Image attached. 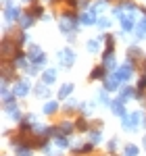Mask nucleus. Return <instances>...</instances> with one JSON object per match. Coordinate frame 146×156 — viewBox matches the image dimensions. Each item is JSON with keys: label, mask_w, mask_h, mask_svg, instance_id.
<instances>
[{"label": "nucleus", "mask_w": 146, "mask_h": 156, "mask_svg": "<svg viewBox=\"0 0 146 156\" xmlns=\"http://www.w3.org/2000/svg\"><path fill=\"white\" fill-rule=\"evenodd\" d=\"M144 148H146V137H144Z\"/></svg>", "instance_id": "obj_33"}, {"label": "nucleus", "mask_w": 146, "mask_h": 156, "mask_svg": "<svg viewBox=\"0 0 146 156\" xmlns=\"http://www.w3.org/2000/svg\"><path fill=\"white\" fill-rule=\"evenodd\" d=\"M31 25H34V17L25 15L23 19H21V27H23V29H27V27H31Z\"/></svg>", "instance_id": "obj_23"}, {"label": "nucleus", "mask_w": 146, "mask_h": 156, "mask_svg": "<svg viewBox=\"0 0 146 156\" xmlns=\"http://www.w3.org/2000/svg\"><path fill=\"white\" fill-rule=\"evenodd\" d=\"M19 17H21L19 9L13 6V4H6V9H4V19H6V21H17Z\"/></svg>", "instance_id": "obj_7"}, {"label": "nucleus", "mask_w": 146, "mask_h": 156, "mask_svg": "<svg viewBox=\"0 0 146 156\" xmlns=\"http://www.w3.org/2000/svg\"><path fill=\"white\" fill-rule=\"evenodd\" d=\"M71 131H73V125L67 123V121L59 123V127H57V133H61V135H67V133H71Z\"/></svg>", "instance_id": "obj_15"}, {"label": "nucleus", "mask_w": 146, "mask_h": 156, "mask_svg": "<svg viewBox=\"0 0 146 156\" xmlns=\"http://www.w3.org/2000/svg\"><path fill=\"white\" fill-rule=\"evenodd\" d=\"M144 87H146V77H144V79H140V85H138V90H144Z\"/></svg>", "instance_id": "obj_31"}, {"label": "nucleus", "mask_w": 146, "mask_h": 156, "mask_svg": "<svg viewBox=\"0 0 146 156\" xmlns=\"http://www.w3.org/2000/svg\"><path fill=\"white\" fill-rule=\"evenodd\" d=\"M98 48H100V40H90V42H88V50H90V52H96Z\"/></svg>", "instance_id": "obj_24"}, {"label": "nucleus", "mask_w": 146, "mask_h": 156, "mask_svg": "<svg viewBox=\"0 0 146 156\" xmlns=\"http://www.w3.org/2000/svg\"><path fill=\"white\" fill-rule=\"evenodd\" d=\"M36 94H38L40 98H48V96H50V92H48V85H46V83L38 85V87H36Z\"/></svg>", "instance_id": "obj_19"}, {"label": "nucleus", "mask_w": 146, "mask_h": 156, "mask_svg": "<svg viewBox=\"0 0 146 156\" xmlns=\"http://www.w3.org/2000/svg\"><path fill=\"white\" fill-rule=\"evenodd\" d=\"M77 23H79V19H77V17L65 15V17L61 19V31H63V34H71L73 29L77 27Z\"/></svg>", "instance_id": "obj_2"}, {"label": "nucleus", "mask_w": 146, "mask_h": 156, "mask_svg": "<svg viewBox=\"0 0 146 156\" xmlns=\"http://www.w3.org/2000/svg\"><path fill=\"white\" fill-rule=\"evenodd\" d=\"M140 121H142V112H132V115H125V117H123V129H125V131H136Z\"/></svg>", "instance_id": "obj_1"}, {"label": "nucleus", "mask_w": 146, "mask_h": 156, "mask_svg": "<svg viewBox=\"0 0 146 156\" xmlns=\"http://www.w3.org/2000/svg\"><path fill=\"white\" fill-rule=\"evenodd\" d=\"M79 21H82L84 25H92V23H98V19H96V12H94V11L82 12V15H79Z\"/></svg>", "instance_id": "obj_9"}, {"label": "nucleus", "mask_w": 146, "mask_h": 156, "mask_svg": "<svg viewBox=\"0 0 146 156\" xmlns=\"http://www.w3.org/2000/svg\"><path fill=\"white\" fill-rule=\"evenodd\" d=\"M109 150H111V152L117 150V140H111V142H109Z\"/></svg>", "instance_id": "obj_30"}, {"label": "nucleus", "mask_w": 146, "mask_h": 156, "mask_svg": "<svg viewBox=\"0 0 146 156\" xmlns=\"http://www.w3.org/2000/svg\"><path fill=\"white\" fill-rule=\"evenodd\" d=\"M142 123H144V127H146V119H144V121H142Z\"/></svg>", "instance_id": "obj_32"}, {"label": "nucleus", "mask_w": 146, "mask_h": 156, "mask_svg": "<svg viewBox=\"0 0 146 156\" xmlns=\"http://www.w3.org/2000/svg\"><path fill=\"white\" fill-rule=\"evenodd\" d=\"M132 73H134V65H132V62H125V65H121V67L117 69L115 77H117L119 81H127V79L132 77Z\"/></svg>", "instance_id": "obj_4"}, {"label": "nucleus", "mask_w": 146, "mask_h": 156, "mask_svg": "<svg viewBox=\"0 0 146 156\" xmlns=\"http://www.w3.org/2000/svg\"><path fill=\"white\" fill-rule=\"evenodd\" d=\"M54 144L59 146V148H67V146H69V142H67V137H65V135H59Z\"/></svg>", "instance_id": "obj_25"}, {"label": "nucleus", "mask_w": 146, "mask_h": 156, "mask_svg": "<svg viewBox=\"0 0 146 156\" xmlns=\"http://www.w3.org/2000/svg\"><path fill=\"white\" fill-rule=\"evenodd\" d=\"M9 115H11V117H13V119H15V121H19V119H21V112H19L17 108H15V110H11Z\"/></svg>", "instance_id": "obj_28"}, {"label": "nucleus", "mask_w": 146, "mask_h": 156, "mask_svg": "<svg viewBox=\"0 0 146 156\" xmlns=\"http://www.w3.org/2000/svg\"><path fill=\"white\" fill-rule=\"evenodd\" d=\"M104 65L107 67H115V52H113V48H109L107 52H104Z\"/></svg>", "instance_id": "obj_16"}, {"label": "nucleus", "mask_w": 146, "mask_h": 156, "mask_svg": "<svg viewBox=\"0 0 146 156\" xmlns=\"http://www.w3.org/2000/svg\"><path fill=\"white\" fill-rule=\"evenodd\" d=\"M57 108H59L57 102H46V106L42 108V110H44V115H54V112H57Z\"/></svg>", "instance_id": "obj_20"}, {"label": "nucleus", "mask_w": 146, "mask_h": 156, "mask_svg": "<svg viewBox=\"0 0 146 156\" xmlns=\"http://www.w3.org/2000/svg\"><path fill=\"white\" fill-rule=\"evenodd\" d=\"M15 156H31V148H21V146H17V148H15Z\"/></svg>", "instance_id": "obj_21"}, {"label": "nucleus", "mask_w": 146, "mask_h": 156, "mask_svg": "<svg viewBox=\"0 0 146 156\" xmlns=\"http://www.w3.org/2000/svg\"><path fill=\"white\" fill-rule=\"evenodd\" d=\"M77 129H79V131H86V129H88L86 121H77Z\"/></svg>", "instance_id": "obj_29"}, {"label": "nucleus", "mask_w": 146, "mask_h": 156, "mask_svg": "<svg viewBox=\"0 0 146 156\" xmlns=\"http://www.w3.org/2000/svg\"><path fill=\"white\" fill-rule=\"evenodd\" d=\"M121 27H123V31H132V29L138 27V25H136V19H134V12L123 15L121 17Z\"/></svg>", "instance_id": "obj_6"}, {"label": "nucleus", "mask_w": 146, "mask_h": 156, "mask_svg": "<svg viewBox=\"0 0 146 156\" xmlns=\"http://www.w3.org/2000/svg\"><path fill=\"white\" fill-rule=\"evenodd\" d=\"M59 62H61V67H71L73 62H75V54H73L71 48H63L61 52H59Z\"/></svg>", "instance_id": "obj_5"}, {"label": "nucleus", "mask_w": 146, "mask_h": 156, "mask_svg": "<svg viewBox=\"0 0 146 156\" xmlns=\"http://www.w3.org/2000/svg\"><path fill=\"white\" fill-rule=\"evenodd\" d=\"M27 56H29V60H31V62H34V67L42 65V62L46 60V56H44V52H42V48H40V46H29Z\"/></svg>", "instance_id": "obj_3"}, {"label": "nucleus", "mask_w": 146, "mask_h": 156, "mask_svg": "<svg viewBox=\"0 0 146 156\" xmlns=\"http://www.w3.org/2000/svg\"><path fill=\"white\" fill-rule=\"evenodd\" d=\"M136 96H140V94L136 92L134 87H123V90H121V96H119V100H121V102H125V100H130V98H136Z\"/></svg>", "instance_id": "obj_11"}, {"label": "nucleus", "mask_w": 146, "mask_h": 156, "mask_svg": "<svg viewBox=\"0 0 146 156\" xmlns=\"http://www.w3.org/2000/svg\"><path fill=\"white\" fill-rule=\"evenodd\" d=\"M100 142V131H92V144H98Z\"/></svg>", "instance_id": "obj_27"}, {"label": "nucleus", "mask_w": 146, "mask_h": 156, "mask_svg": "<svg viewBox=\"0 0 146 156\" xmlns=\"http://www.w3.org/2000/svg\"><path fill=\"white\" fill-rule=\"evenodd\" d=\"M13 92H15V96H25V94L29 92V81L25 79V81H19V83H15Z\"/></svg>", "instance_id": "obj_8"}, {"label": "nucleus", "mask_w": 146, "mask_h": 156, "mask_svg": "<svg viewBox=\"0 0 146 156\" xmlns=\"http://www.w3.org/2000/svg\"><path fill=\"white\" fill-rule=\"evenodd\" d=\"M54 79H57V71H52V69H48V71H44V73H42V81H44L46 85L54 83Z\"/></svg>", "instance_id": "obj_13"}, {"label": "nucleus", "mask_w": 146, "mask_h": 156, "mask_svg": "<svg viewBox=\"0 0 146 156\" xmlns=\"http://www.w3.org/2000/svg\"><path fill=\"white\" fill-rule=\"evenodd\" d=\"M117 85H119V79H117V77H113V75L104 79V90H107V92H115V90H117Z\"/></svg>", "instance_id": "obj_12"}, {"label": "nucleus", "mask_w": 146, "mask_h": 156, "mask_svg": "<svg viewBox=\"0 0 146 156\" xmlns=\"http://www.w3.org/2000/svg\"><path fill=\"white\" fill-rule=\"evenodd\" d=\"M136 36H138V40H144V37H146V15L142 17L140 25L136 27Z\"/></svg>", "instance_id": "obj_14"}, {"label": "nucleus", "mask_w": 146, "mask_h": 156, "mask_svg": "<svg viewBox=\"0 0 146 156\" xmlns=\"http://www.w3.org/2000/svg\"><path fill=\"white\" fill-rule=\"evenodd\" d=\"M138 146H134V144H127L125 146V150H123V156H138Z\"/></svg>", "instance_id": "obj_18"}, {"label": "nucleus", "mask_w": 146, "mask_h": 156, "mask_svg": "<svg viewBox=\"0 0 146 156\" xmlns=\"http://www.w3.org/2000/svg\"><path fill=\"white\" fill-rule=\"evenodd\" d=\"M98 27H100V29H107V27H109V25H111V21H109V19H98Z\"/></svg>", "instance_id": "obj_26"}, {"label": "nucleus", "mask_w": 146, "mask_h": 156, "mask_svg": "<svg viewBox=\"0 0 146 156\" xmlns=\"http://www.w3.org/2000/svg\"><path fill=\"white\" fill-rule=\"evenodd\" d=\"M90 77H92V79H104V69H102V67H96Z\"/></svg>", "instance_id": "obj_22"}, {"label": "nucleus", "mask_w": 146, "mask_h": 156, "mask_svg": "<svg viewBox=\"0 0 146 156\" xmlns=\"http://www.w3.org/2000/svg\"><path fill=\"white\" fill-rule=\"evenodd\" d=\"M111 110H113V115H119V117H125V115H127V112H125V108H123V102H121V100L111 102Z\"/></svg>", "instance_id": "obj_10"}, {"label": "nucleus", "mask_w": 146, "mask_h": 156, "mask_svg": "<svg viewBox=\"0 0 146 156\" xmlns=\"http://www.w3.org/2000/svg\"><path fill=\"white\" fill-rule=\"evenodd\" d=\"M73 92V83H65V85H61V90H59V98H69V94Z\"/></svg>", "instance_id": "obj_17"}]
</instances>
